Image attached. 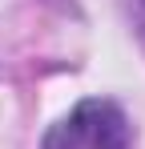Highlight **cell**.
<instances>
[{
  "label": "cell",
  "mask_w": 145,
  "mask_h": 149,
  "mask_svg": "<svg viewBox=\"0 0 145 149\" xmlns=\"http://www.w3.org/2000/svg\"><path fill=\"white\" fill-rule=\"evenodd\" d=\"M133 133L113 101L89 97L45 133V149H129Z\"/></svg>",
  "instance_id": "1"
}]
</instances>
